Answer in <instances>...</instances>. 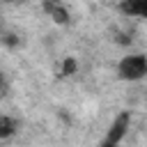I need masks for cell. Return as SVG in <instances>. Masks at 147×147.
Returning <instances> with one entry per match:
<instances>
[{
	"label": "cell",
	"mask_w": 147,
	"mask_h": 147,
	"mask_svg": "<svg viewBox=\"0 0 147 147\" xmlns=\"http://www.w3.org/2000/svg\"><path fill=\"white\" fill-rule=\"evenodd\" d=\"M129 124H131L129 110L119 113V115L113 119V124L108 126V133H106V138H103V142H101L99 147H117V145L124 140V136H126V131H129Z\"/></svg>",
	"instance_id": "2"
},
{
	"label": "cell",
	"mask_w": 147,
	"mask_h": 147,
	"mask_svg": "<svg viewBox=\"0 0 147 147\" xmlns=\"http://www.w3.org/2000/svg\"><path fill=\"white\" fill-rule=\"evenodd\" d=\"M0 2H5V5H23L25 0H0Z\"/></svg>",
	"instance_id": "9"
},
{
	"label": "cell",
	"mask_w": 147,
	"mask_h": 147,
	"mask_svg": "<svg viewBox=\"0 0 147 147\" xmlns=\"http://www.w3.org/2000/svg\"><path fill=\"white\" fill-rule=\"evenodd\" d=\"M18 131V122L11 115H0V140H9L14 138Z\"/></svg>",
	"instance_id": "5"
},
{
	"label": "cell",
	"mask_w": 147,
	"mask_h": 147,
	"mask_svg": "<svg viewBox=\"0 0 147 147\" xmlns=\"http://www.w3.org/2000/svg\"><path fill=\"white\" fill-rule=\"evenodd\" d=\"M78 74V60L74 57V55H67L64 60H62V64H60V76L62 78H71V76H76Z\"/></svg>",
	"instance_id": "6"
},
{
	"label": "cell",
	"mask_w": 147,
	"mask_h": 147,
	"mask_svg": "<svg viewBox=\"0 0 147 147\" xmlns=\"http://www.w3.org/2000/svg\"><path fill=\"white\" fill-rule=\"evenodd\" d=\"M119 11L126 16L147 18V0H119Z\"/></svg>",
	"instance_id": "4"
},
{
	"label": "cell",
	"mask_w": 147,
	"mask_h": 147,
	"mask_svg": "<svg viewBox=\"0 0 147 147\" xmlns=\"http://www.w3.org/2000/svg\"><path fill=\"white\" fill-rule=\"evenodd\" d=\"M5 90V74H2V69H0V92Z\"/></svg>",
	"instance_id": "10"
},
{
	"label": "cell",
	"mask_w": 147,
	"mask_h": 147,
	"mask_svg": "<svg viewBox=\"0 0 147 147\" xmlns=\"http://www.w3.org/2000/svg\"><path fill=\"white\" fill-rule=\"evenodd\" d=\"M147 76V55L129 53L117 62V78L124 83H138Z\"/></svg>",
	"instance_id": "1"
},
{
	"label": "cell",
	"mask_w": 147,
	"mask_h": 147,
	"mask_svg": "<svg viewBox=\"0 0 147 147\" xmlns=\"http://www.w3.org/2000/svg\"><path fill=\"white\" fill-rule=\"evenodd\" d=\"M41 9L51 16V21L55 23V25H60V28H67L69 23H71V14H69V9L60 2V0H41Z\"/></svg>",
	"instance_id": "3"
},
{
	"label": "cell",
	"mask_w": 147,
	"mask_h": 147,
	"mask_svg": "<svg viewBox=\"0 0 147 147\" xmlns=\"http://www.w3.org/2000/svg\"><path fill=\"white\" fill-rule=\"evenodd\" d=\"M115 41H117V44H122V46H129V44H131V37H129L126 32H117Z\"/></svg>",
	"instance_id": "8"
},
{
	"label": "cell",
	"mask_w": 147,
	"mask_h": 147,
	"mask_svg": "<svg viewBox=\"0 0 147 147\" xmlns=\"http://www.w3.org/2000/svg\"><path fill=\"white\" fill-rule=\"evenodd\" d=\"M0 41H2L7 48H18V46H21V39H18V34H14V32L2 34V37H0Z\"/></svg>",
	"instance_id": "7"
}]
</instances>
